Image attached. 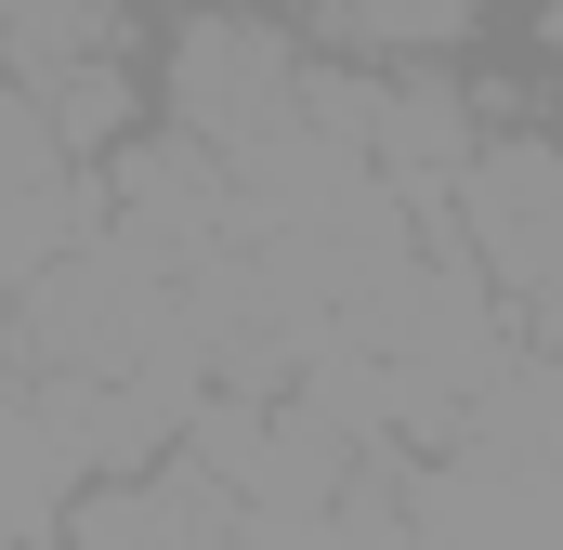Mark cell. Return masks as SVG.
<instances>
[{
  "mask_svg": "<svg viewBox=\"0 0 563 550\" xmlns=\"http://www.w3.org/2000/svg\"><path fill=\"white\" fill-rule=\"evenodd\" d=\"M66 485H79V446L53 432V407L40 394H0V538H53Z\"/></svg>",
  "mask_w": 563,
  "mask_h": 550,
  "instance_id": "5b68a950",
  "label": "cell"
},
{
  "mask_svg": "<svg viewBox=\"0 0 563 550\" xmlns=\"http://www.w3.org/2000/svg\"><path fill=\"white\" fill-rule=\"evenodd\" d=\"M0 550H53V538H0Z\"/></svg>",
  "mask_w": 563,
  "mask_h": 550,
  "instance_id": "9c48e42d",
  "label": "cell"
},
{
  "mask_svg": "<svg viewBox=\"0 0 563 550\" xmlns=\"http://www.w3.org/2000/svg\"><path fill=\"white\" fill-rule=\"evenodd\" d=\"M314 13V40H341V53H445L485 0H301Z\"/></svg>",
  "mask_w": 563,
  "mask_h": 550,
  "instance_id": "8992f818",
  "label": "cell"
},
{
  "mask_svg": "<svg viewBox=\"0 0 563 550\" xmlns=\"http://www.w3.org/2000/svg\"><path fill=\"white\" fill-rule=\"evenodd\" d=\"M551 40H563V0H551Z\"/></svg>",
  "mask_w": 563,
  "mask_h": 550,
  "instance_id": "30bf717a",
  "label": "cell"
},
{
  "mask_svg": "<svg viewBox=\"0 0 563 550\" xmlns=\"http://www.w3.org/2000/svg\"><path fill=\"white\" fill-rule=\"evenodd\" d=\"M459 432H485V446H538V459H563V354H538V367H498L485 394H472V419Z\"/></svg>",
  "mask_w": 563,
  "mask_h": 550,
  "instance_id": "52a82bcc",
  "label": "cell"
},
{
  "mask_svg": "<svg viewBox=\"0 0 563 550\" xmlns=\"http://www.w3.org/2000/svg\"><path fill=\"white\" fill-rule=\"evenodd\" d=\"M407 525L432 550H563V459L459 432V459H432L407 485Z\"/></svg>",
  "mask_w": 563,
  "mask_h": 550,
  "instance_id": "7a4b0ae2",
  "label": "cell"
},
{
  "mask_svg": "<svg viewBox=\"0 0 563 550\" xmlns=\"http://www.w3.org/2000/svg\"><path fill=\"white\" fill-rule=\"evenodd\" d=\"M459 237H472V263L563 341V144H472V170H459Z\"/></svg>",
  "mask_w": 563,
  "mask_h": 550,
  "instance_id": "6da1fadb",
  "label": "cell"
},
{
  "mask_svg": "<svg viewBox=\"0 0 563 550\" xmlns=\"http://www.w3.org/2000/svg\"><path fill=\"white\" fill-rule=\"evenodd\" d=\"M170 119L197 144H263L301 119V53H288L276 26H236V13H197L184 40H170Z\"/></svg>",
  "mask_w": 563,
  "mask_h": 550,
  "instance_id": "3957f363",
  "label": "cell"
},
{
  "mask_svg": "<svg viewBox=\"0 0 563 550\" xmlns=\"http://www.w3.org/2000/svg\"><path fill=\"white\" fill-rule=\"evenodd\" d=\"M53 170H66V132H53V106H40V92L0 66V197H13V184H53Z\"/></svg>",
  "mask_w": 563,
  "mask_h": 550,
  "instance_id": "ba28073f",
  "label": "cell"
},
{
  "mask_svg": "<svg viewBox=\"0 0 563 550\" xmlns=\"http://www.w3.org/2000/svg\"><path fill=\"white\" fill-rule=\"evenodd\" d=\"M367 170H380L407 210H459V170H472V106H459L445 79H394V92H380V144H367Z\"/></svg>",
  "mask_w": 563,
  "mask_h": 550,
  "instance_id": "277c9868",
  "label": "cell"
}]
</instances>
